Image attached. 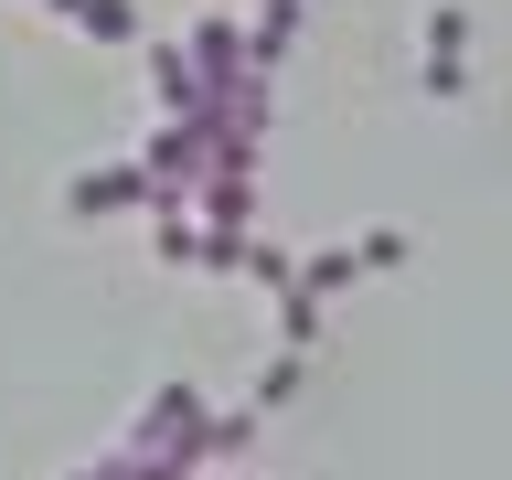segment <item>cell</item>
Segmentation results:
<instances>
[{"mask_svg":"<svg viewBox=\"0 0 512 480\" xmlns=\"http://www.w3.org/2000/svg\"><path fill=\"white\" fill-rule=\"evenodd\" d=\"M128 203L160 214V171L150 160H107V171H75V182H64V214H128Z\"/></svg>","mask_w":512,"mask_h":480,"instance_id":"cell-1","label":"cell"},{"mask_svg":"<svg viewBox=\"0 0 512 480\" xmlns=\"http://www.w3.org/2000/svg\"><path fill=\"white\" fill-rule=\"evenodd\" d=\"M203 416H214V406H203V395H192V384H160L150 406L128 416V459H171V448H182L192 427H203Z\"/></svg>","mask_w":512,"mask_h":480,"instance_id":"cell-2","label":"cell"},{"mask_svg":"<svg viewBox=\"0 0 512 480\" xmlns=\"http://www.w3.org/2000/svg\"><path fill=\"white\" fill-rule=\"evenodd\" d=\"M192 75H203V96L235 118V86L256 75V64H246V32H235V11H214V22L192 32Z\"/></svg>","mask_w":512,"mask_h":480,"instance_id":"cell-3","label":"cell"},{"mask_svg":"<svg viewBox=\"0 0 512 480\" xmlns=\"http://www.w3.org/2000/svg\"><path fill=\"white\" fill-rule=\"evenodd\" d=\"M427 96H459L470 86V0H438L427 11V75H416Z\"/></svg>","mask_w":512,"mask_h":480,"instance_id":"cell-4","label":"cell"},{"mask_svg":"<svg viewBox=\"0 0 512 480\" xmlns=\"http://www.w3.org/2000/svg\"><path fill=\"white\" fill-rule=\"evenodd\" d=\"M150 86H160V118H214V96L192 75V43H150Z\"/></svg>","mask_w":512,"mask_h":480,"instance_id":"cell-5","label":"cell"},{"mask_svg":"<svg viewBox=\"0 0 512 480\" xmlns=\"http://www.w3.org/2000/svg\"><path fill=\"white\" fill-rule=\"evenodd\" d=\"M43 11H64L86 43H139V0H43Z\"/></svg>","mask_w":512,"mask_h":480,"instance_id":"cell-6","label":"cell"},{"mask_svg":"<svg viewBox=\"0 0 512 480\" xmlns=\"http://www.w3.org/2000/svg\"><path fill=\"white\" fill-rule=\"evenodd\" d=\"M299 11H310V0H256V22H246V64H256V75L299 43Z\"/></svg>","mask_w":512,"mask_h":480,"instance_id":"cell-7","label":"cell"},{"mask_svg":"<svg viewBox=\"0 0 512 480\" xmlns=\"http://www.w3.org/2000/svg\"><path fill=\"white\" fill-rule=\"evenodd\" d=\"M352 278H374V267H363V246H320V256H299V288H310V299H342Z\"/></svg>","mask_w":512,"mask_h":480,"instance_id":"cell-8","label":"cell"},{"mask_svg":"<svg viewBox=\"0 0 512 480\" xmlns=\"http://www.w3.org/2000/svg\"><path fill=\"white\" fill-rule=\"evenodd\" d=\"M299 384H310V352H278V363L256 374V395H246V406H256V416H278L288 395H299Z\"/></svg>","mask_w":512,"mask_h":480,"instance_id":"cell-9","label":"cell"},{"mask_svg":"<svg viewBox=\"0 0 512 480\" xmlns=\"http://www.w3.org/2000/svg\"><path fill=\"white\" fill-rule=\"evenodd\" d=\"M150 246H160V267H203V224L192 214H150Z\"/></svg>","mask_w":512,"mask_h":480,"instance_id":"cell-10","label":"cell"},{"mask_svg":"<svg viewBox=\"0 0 512 480\" xmlns=\"http://www.w3.org/2000/svg\"><path fill=\"white\" fill-rule=\"evenodd\" d=\"M278 352H320V299H310V288L278 299Z\"/></svg>","mask_w":512,"mask_h":480,"instance_id":"cell-11","label":"cell"},{"mask_svg":"<svg viewBox=\"0 0 512 480\" xmlns=\"http://www.w3.org/2000/svg\"><path fill=\"white\" fill-rule=\"evenodd\" d=\"M246 278L267 288V299H288V288H299V256H278V246H256V256H246Z\"/></svg>","mask_w":512,"mask_h":480,"instance_id":"cell-12","label":"cell"},{"mask_svg":"<svg viewBox=\"0 0 512 480\" xmlns=\"http://www.w3.org/2000/svg\"><path fill=\"white\" fill-rule=\"evenodd\" d=\"M75 480H118V459H107V470H75Z\"/></svg>","mask_w":512,"mask_h":480,"instance_id":"cell-13","label":"cell"}]
</instances>
